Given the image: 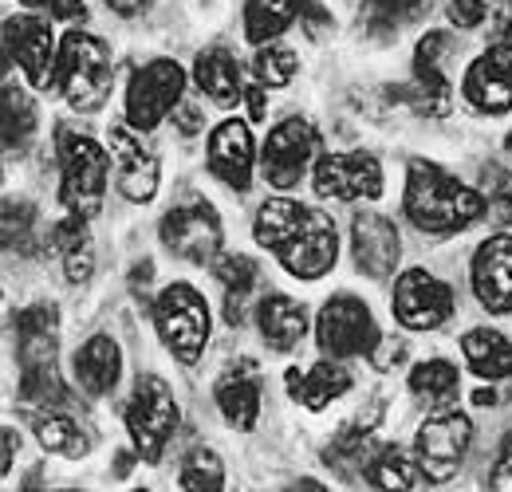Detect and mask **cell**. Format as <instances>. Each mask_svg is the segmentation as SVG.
I'll list each match as a JSON object with an SVG mask.
<instances>
[{
  "mask_svg": "<svg viewBox=\"0 0 512 492\" xmlns=\"http://www.w3.org/2000/svg\"><path fill=\"white\" fill-rule=\"evenodd\" d=\"M406 217L434 237L461 233L485 213V197L469 185H461L453 174H446L438 162L414 158L406 170Z\"/></svg>",
  "mask_w": 512,
  "mask_h": 492,
  "instance_id": "obj_1",
  "label": "cell"
},
{
  "mask_svg": "<svg viewBox=\"0 0 512 492\" xmlns=\"http://www.w3.org/2000/svg\"><path fill=\"white\" fill-rule=\"evenodd\" d=\"M16 359H20V394L40 406H60L67 402L64 378L56 367V308L36 304V308L16 311Z\"/></svg>",
  "mask_w": 512,
  "mask_h": 492,
  "instance_id": "obj_2",
  "label": "cell"
},
{
  "mask_svg": "<svg viewBox=\"0 0 512 492\" xmlns=\"http://www.w3.org/2000/svg\"><path fill=\"white\" fill-rule=\"evenodd\" d=\"M111 48L91 36L71 28L60 40V60H56V83L64 99L75 111H99L103 99L111 95Z\"/></svg>",
  "mask_w": 512,
  "mask_h": 492,
  "instance_id": "obj_3",
  "label": "cell"
},
{
  "mask_svg": "<svg viewBox=\"0 0 512 492\" xmlns=\"http://www.w3.org/2000/svg\"><path fill=\"white\" fill-rule=\"evenodd\" d=\"M56 146H60V197H64L67 213L87 221V217H95L103 209L107 150L95 138L75 134L71 126H60Z\"/></svg>",
  "mask_w": 512,
  "mask_h": 492,
  "instance_id": "obj_4",
  "label": "cell"
},
{
  "mask_svg": "<svg viewBox=\"0 0 512 492\" xmlns=\"http://www.w3.org/2000/svg\"><path fill=\"white\" fill-rule=\"evenodd\" d=\"M154 327L178 363H197L209 343V304L193 284H170L154 300Z\"/></svg>",
  "mask_w": 512,
  "mask_h": 492,
  "instance_id": "obj_5",
  "label": "cell"
},
{
  "mask_svg": "<svg viewBox=\"0 0 512 492\" xmlns=\"http://www.w3.org/2000/svg\"><path fill=\"white\" fill-rule=\"evenodd\" d=\"M178 422L182 418H178V402H174L170 386L158 374L138 378V386H134V394L127 402V430L130 441H134V453L142 461H150V465L162 461V449L174 437Z\"/></svg>",
  "mask_w": 512,
  "mask_h": 492,
  "instance_id": "obj_6",
  "label": "cell"
},
{
  "mask_svg": "<svg viewBox=\"0 0 512 492\" xmlns=\"http://www.w3.org/2000/svg\"><path fill=\"white\" fill-rule=\"evenodd\" d=\"M186 91V71L174 60H150L134 71L127 87V123L134 130H154L170 111H178Z\"/></svg>",
  "mask_w": 512,
  "mask_h": 492,
  "instance_id": "obj_7",
  "label": "cell"
},
{
  "mask_svg": "<svg viewBox=\"0 0 512 492\" xmlns=\"http://www.w3.org/2000/svg\"><path fill=\"white\" fill-rule=\"evenodd\" d=\"M316 339H320L323 355L335 359H363L379 347V323L371 308L355 296H335L327 300L316 323Z\"/></svg>",
  "mask_w": 512,
  "mask_h": 492,
  "instance_id": "obj_8",
  "label": "cell"
},
{
  "mask_svg": "<svg viewBox=\"0 0 512 492\" xmlns=\"http://www.w3.org/2000/svg\"><path fill=\"white\" fill-rule=\"evenodd\" d=\"M469 441H473V422L457 410H442L430 422H422V430L414 437V457L430 477V485H442L461 469Z\"/></svg>",
  "mask_w": 512,
  "mask_h": 492,
  "instance_id": "obj_9",
  "label": "cell"
},
{
  "mask_svg": "<svg viewBox=\"0 0 512 492\" xmlns=\"http://www.w3.org/2000/svg\"><path fill=\"white\" fill-rule=\"evenodd\" d=\"M390 308H394V319L410 331H438L453 315V288L426 268H410L398 276Z\"/></svg>",
  "mask_w": 512,
  "mask_h": 492,
  "instance_id": "obj_10",
  "label": "cell"
},
{
  "mask_svg": "<svg viewBox=\"0 0 512 492\" xmlns=\"http://www.w3.org/2000/svg\"><path fill=\"white\" fill-rule=\"evenodd\" d=\"M284 272H292L296 280H320L335 268V256H339V233H335V221L320 213V209H308L304 225L276 248Z\"/></svg>",
  "mask_w": 512,
  "mask_h": 492,
  "instance_id": "obj_11",
  "label": "cell"
},
{
  "mask_svg": "<svg viewBox=\"0 0 512 492\" xmlns=\"http://www.w3.org/2000/svg\"><path fill=\"white\" fill-rule=\"evenodd\" d=\"M162 245L174 256L205 264L221 252V217L209 201H186L162 217Z\"/></svg>",
  "mask_w": 512,
  "mask_h": 492,
  "instance_id": "obj_12",
  "label": "cell"
},
{
  "mask_svg": "<svg viewBox=\"0 0 512 492\" xmlns=\"http://www.w3.org/2000/svg\"><path fill=\"white\" fill-rule=\"evenodd\" d=\"M316 146H320V134H316L312 123L288 119V123L276 126L268 134V142H264V154H260V170H264L268 185H276V189L300 185V178L308 174V162H312Z\"/></svg>",
  "mask_w": 512,
  "mask_h": 492,
  "instance_id": "obj_13",
  "label": "cell"
},
{
  "mask_svg": "<svg viewBox=\"0 0 512 492\" xmlns=\"http://www.w3.org/2000/svg\"><path fill=\"white\" fill-rule=\"evenodd\" d=\"M4 52L8 60H16L24 67L32 87H52L56 83V36L48 28V20L40 16H8L4 20Z\"/></svg>",
  "mask_w": 512,
  "mask_h": 492,
  "instance_id": "obj_14",
  "label": "cell"
},
{
  "mask_svg": "<svg viewBox=\"0 0 512 492\" xmlns=\"http://www.w3.org/2000/svg\"><path fill=\"white\" fill-rule=\"evenodd\" d=\"M316 193L335 201H375L383 193V166L375 154H323L316 166Z\"/></svg>",
  "mask_w": 512,
  "mask_h": 492,
  "instance_id": "obj_15",
  "label": "cell"
},
{
  "mask_svg": "<svg viewBox=\"0 0 512 492\" xmlns=\"http://www.w3.org/2000/svg\"><path fill=\"white\" fill-rule=\"evenodd\" d=\"M461 95L481 115H505L512 111V44H493L481 60L465 71Z\"/></svg>",
  "mask_w": 512,
  "mask_h": 492,
  "instance_id": "obj_16",
  "label": "cell"
},
{
  "mask_svg": "<svg viewBox=\"0 0 512 492\" xmlns=\"http://www.w3.org/2000/svg\"><path fill=\"white\" fill-rule=\"evenodd\" d=\"M111 158H115V182L127 201H154L158 193V158L150 154V146L134 134V126H111Z\"/></svg>",
  "mask_w": 512,
  "mask_h": 492,
  "instance_id": "obj_17",
  "label": "cell"
},
{
  "mask_svg": "<svg viewBox=\"0 0 512 492\" xmlns=\"http://www.w3.org/2000/svg\"><path fill=\"white\" fill-rule=\"evenodd\" d=\"M398 229L379 217V213H359L355 225H351V256H355V268L371 280H386L398 264Z\"/></svg>",
  "mask_w": 512,
  "mask_h": 492,
  "instance_id": "obj_18",
  "label": "cell"
},
{
  "mask_svg": "<svg viewBox=\"0 0 512 492\" xmlns=\"http://www.w3.org/2000/svg\"><path fill=\"white\" fill-rule=\"evenodd\" d=\"M473 292L497 315L512 311V237H489L473 256Z\"/></svg>",
  "mask_w": 512,
  "mask_h": 492,
  "instance_id": "obj_19",
  "label": "cell"
},
{
  "mask_svg": "<svg viewBox=\"0 0 512 492\" xmlns=\"http://www.w3.org/2000/svg\"><path fill=\"white\" fill-rule=\"evenodd\" d=\"M209 170L229 189H249L253 182V134L245 123H221L209 134Z\"/></svg>",
  "mask_w": 512,
  "mask_h": 492,
  "instance_id": "obj_20",
  "label": "cell"
},
{
  "mask_svg": "<svg viewBox=\"0 0 512 492\" xmlns=\"http://www.w3.org/2000/svg\"><path fill=\"white\" fill-rule=\"evenodd\" d=\"M446 48H449L446 32H430V36H422V44L414 52V99L434 119L449 115V79L446 71H442Z\"/></svg>",
  "mask_w": 512,
  "mask_h": 492,
  "instance_id": "obj_21",
  "label": "cell"
},
{
  "mask_svg": "<svg viewBox=\"0 0 512 492\" xmlns=\"http://www.w3.org/2000/svg\"><path fill=\"white\" fill-rule=\"evenodd\" d=\"M256 323H260V335H264V343L272 351H292L308 335V311L292 296H284V292H268L260 300Z\"/></svg>",
  "mask_w": 512,
  "mask_h": 492,
  "instance_id": "obj_22",
  "label": "cell"
},
{
  "mask_svg": "<svg viewBox=\"0 0 512 492\" xmlns=\"http://www.w3.org/2000/svg\"><path fill=\"white\" fill-rule=\"evenodd\" d=\"M213 398L233 430H253L260 418V378L253 367L225 370L213 386Z\"/></svg>",
  "mask_w": 512,
  "mask_h": 492,
  "instance_id": "obj_23",
  "label": "cell"
},
{
  "mask_svg": "<svg viewBox=\"0 0 512 492\" xmlns=\"http://www.w3.org/2000/svg\"><path fill=\"white\" fill-rule=\"evenodd\" d=\"M119 374H123V355H119L115 339L91 335L79 347V355H75V378H79V386L87 394H95V398L99 394H111L115 382H119Z\"/></svg>",
  "mask_w": 512,
  "mask_h": 492,
  "instance_id": "obj_24",
  "label": "cell"
},
{
  "mask_svg": "<svg viewBox=\"0 0 512 492\" xmlns=\"http://www.w3.org/2000/svg\"><path fill=\"white\" fill-rule=\"evenodd\" d=\"M288 390H292V398L304 402L308 410H323V406H331L335 398H343V394L351 390V374H347L343 363H335V355H331V359L316 363L308 374L288 370Z\"/></svg>",
  "mask_w": 512,
  "mask_h": 492,
  "instance_id": "obj_25",
  "label": "cell"
},
{
  "mask_svg": "<svg viewBox=\"0 0 512 492\" xmlns=\"http://www.w3.org/2000/svg\"><path fill=\"white\" fill-rule=\"evenodd\" d=\"M193 79L201 87V95H209L217 107H237V99L245 95L241 83V63L233 60L225 48H209L193 63Z\"/></svg>",
  "mask_w": 512,
  "mask_h": 492,
  "instance_id": "obj_26",
  "label": "cell"
},
{
  "mask_svg": "<svg viewBox=\"0 0 512 492\" xmlns=\"http://www.w3.org/2000/svg\"><path fill=\"white\" fill-rule=\"evenodd\" d=\"M461 355L469 359L473 374L497 382V378H512V343L493 331V327H477V331H465L461 339Z\"/></svg>",
  "mask_w": 512,
  "mask_h": 492,
  "instance_id": "obj_27",
  "label": "cell"
},
{
  "mask_svg": "<svg viewBox=\"0 0 512 492\" xmlns=\"http://www.w3.org/2000/svg\"><path fill=\"white\" fill-rule=\"evenodd\" d=\"M304 8L308 0H245V40L256 48L276 40L304 16Z\"/></svg>",
  "mask_w": 512,
  "mask_h": 492,
  "instance_id": "obj_28",
  "label": "cell"
},
{
  "mask_svg": "<svg viewBox=\"0 0 512 492\" xmlns=\"http://www.w3.org/2000/svg\"><path fill=\"white\" fill-rule=\"evenodd\" d=\"M52 245L60 248V256H64V272L71 284H87L91 280V272H95V248H91V237H87V225H83V217H67L56 225V233H52Z\"/></svg>",
  "mask_w": 512,
  "mask_h": 492,
  "instance_id": "obj_29",
  "label": "cell"
},
{
  "mask_svg": "<svg viewBox=\"0 0 512 492\" xmlns=\"http://www.w3.org/2000/svg\"><path fill=\"white\" fill-rule=\"evenodd\" d=\"M367 481H371L375 489H422V485H430V477L422 473L418 457L402 453L398 445H386V449H379V453L371 457Z\"/></svg>",
  "mask_w": 512,
  "mask_h": 492,
  "instance_id": "obj_30",
  "label": "cell"
},
{
  "mask_svg": "<svg viewBox=\"0 0 512 492\" xmlns=\"http://www.w3.org/2000/svg\"><path fill=\"white\" fill-rule=\"evenodd\" d=\"M217 280H221V288H225V315H229V323L237 327V323L245 319L249 296L256 292L260 268H256V260H249V256H221V260H217Z\"/></svg>",
  "mask_w": 512,
  "mask_h": 492,
  "instance_id": "obj_31",
  "label": "cell"
},
{
  "mask_svg": "<svg viewBox=\"0 0 512 492\" xmlns=\"http://www.w3.org/2000/svg\"><path fill=\"white\" fill-rule=\"evenodd\" d=\"M304 217H308V209L300 201H292V197H268L260 205V213H256V241L276 252V248L304 225Z\"/></svg>",
  "mask_w": 512,
  "mask_h": 492,
  "instance_id": "obj_32",
  "label": "cell"
},
{
  "mask_svg": "<svg viewBox=\"0 0 512 492\" xmlns=\"http://www.w3.org/2000/svg\"><path fill=\"white\" fill-rule=\"evenodd\" d=\"M457 386H461L457 367L446 359H426L410 370V394L426 406H449L457 398Z\"/></svg>",
  "mask_w": 512,
  "mask_h": 492,
  "instance_id": "obj_33",
  "label": "cell"
},
{
  "mask_svg": "<svg viewBox=\"0 0 512 492\" xmlns=\"http://www.w3.org/2000/svg\"><path fill=\"white\" fill-rule=\"evenodd\" d=\"M430 0H363V28L371 36H394L398 28L422 20Z\"/></svg>",
  "mask_w": 512,
  "mask_h": 492,
  "instance_id": "obj_34",
  "label": "cell"
},
{
  "mask_svg": "<svg viewBox=\"0 0 512 492\" xmlns=\"http://www.w3.org/2000/svg\"><path fill=\"white\" fill-rule=\"evenodd\" d=\"M32 430H36L44 449H52L60 457H83L87 453V433L79 430V422H71L67 414L44 410V414L32 418Z\"/></svg>",
  "mask_w": 512,
  "mask_h": 492,
  "instance_id": "obj_35",
  "label": "cell"
},
{
  "mask_svg": "<svg viewBox=\"0 0 512 492\" xmlns=\"http://www.w3.org/2000/svg\"><path fill=\"white\" fill-rule=\"evenodd\" d=\"M32 134H36V103L20 87L4 83V150L20 154L32 142Z\"/></svg>",
  "mask_w": 512,
  "mask_h": 492,
  "instance_id": "obj_36",
  "label": "cell"
},
{
  "mask_svg": "<svg viewBox=\"0 0 512 492\" xmlns=\"http://www.w3.org/2000/svg\"><path fill=\"white\" fill-rule=\"evenodd\" d=\"M178 485L186 492H217L225 489V465L213 449H193L190 457L182 461V477Z\"/></svg>",
  "mask_w": 512,
  "mask_h": 492,
  "instance_id": "obj_37",
  "label": "cell"
},
{
  "mask_svg": "<svg viewBox=\"0 0 512 492\" xmlns=\"http://www.w3.org/2000/svg\"><path fill=\"white\" fill-rule=\"evenodd\" d=\"M256 79L264 83V87H288L292 83V75L300 71V60H296V52L292 48H276V44H260L256 48Z\"/></svg>",
  "mask_w": 512,
  "mask_h": 492,
  "instance_id": "obj_38",
  "label": "cell"
},
{
  "mask_svg": "<svg viewBox=\"0 0 512 492\" xmlns=\"http://www.w3.org/2000/svg\"><path fill=\"white\" fill-rule=\"evenodd\" d=\"M4 248L32 256L36 252V213L20 201H4Z\"/></svg>",
  "mask_w": 512,
  "mask_h": 492,
  "instance_id": "obj_39",
  "label": "cell"
},
{
  "mask_svg": "<svg viewBox=\"0 0 512 492\" xmlns=\"http://www.w3.org/2000/svg\"><path fill=\"white\" fill-rule=\"evenodd\" d=\"M323 457H327V465H335L339 473H355V469L367 473V465H371V437L359 430H347Z\"/></svg>",
  "mask_w": 512,
  "mask_h": 492,
  "instance_id": "obj_40",
  "label": "cell"
},
{
  "mask_svg": "<svg viewBox=\"0 0 512 492\" xmlns=\"http://www.w3.org/2000/svg\"><path fill=\"white\" fill-rule=\"evenodd\" d=\"M485 209L497 225H509L512 221V174L501 166H485Z\"/></svg>",
  "mask_w": 512,
  "mask_h": 492,
  "instance_id": "obj_41",
  "label": "cell"
},
{
  "mask_svg": "<svg viewBox=\"0 0 512 492\" xmlns=\"http://www.w3.org/2000/svg\"><path fill=\"white\" fill-rule=\"evenodd\" d=\"M485 16H489L485 0H449V20L457 28H477V24H485Z\"/></svg>",
  "mask_w": 512,
  "mask_h": 492,
  "instance_id": "obj_42",
  "label": "cell"
},
{
  "mask_svg": "<svg viewBox=\"0 0 512 492\" xmlns=\"http://www.w3.org/2000/svg\"><path fill=\"white\" fill-rule=\"evenodd\" d=\"M24 8H36V12H48L56 20H87V8L83 0H20Z\"/></svg>",
  "mask_w": 512,
  "mask_h": 492,
  "instance_id": "obj_43",
  "label": "cell"
},
{
  "mask_svg": "<svg viewBox=\"0 0 512 492\" xmlns=\"http://www.w3.org/2000/svg\"><path fill=\"white\" fill-rule=\"evenodd\" d=\"M489 485H493V489L512 492V433L505 437V445H501V457H497V465H493Z\"/></svg>",
  "mask_w": 512,
  "mask_h": 492,
  "instance_id": "obj_44",
  "label": "cell"
},
{
  "mask_svg": "<svg viewBox=\"0 0 512 492\" xmlns=\"http://www.w3.org/2000/svg\"><path fill=\"white\" fill-rule=\"evenodd\" d=\"M493 20H497V44H512V0L493 4Z\"/></svg>",
  "mask_w": 512,
  "mask_h": 492,
  "instance_id": "obj_45",
  "label": "cell"
},
{
  "mask_svg": "<svg viewBox=\"0 0 512 492\" xmlns=\"http://www.w3.org/2000/svg\"><path fill=\"white\" fill-rule=\"evenodd\" d=\"M103 4H111V12H119V16H138V12H146L154 0H103Z\"/></svg>",
  "mask_w": 512,
  "mask_h": 492,
  "instance_id": "obj_46",
  "label": "cell"
},
{
  "mask_svg": "<svg viewBox=\"0 0 512 492\" xmlns=\"http://www.w3.org/2000/svg\"><path fill=\"white\" fill-rule=\"evenodd\" d=\"M245 103H249V119H253V123H264V91H260V87L245 91Z\"/></svg>",
  "mask_w": 512,
  "mask_h": 492,
  "instance_id": "obj_47",
  "label": "cell"
},
{
  "mask_svg": "<svg viewBox=\"0 0 512 492\" xmlns=\"http://www.w3.org/2000/svg\"><path fill=\"white\" fill-rule=\"evenodd\" d=\"M16 445H20V437L12 430H4V457H0V473H4V477L12 473V449H16Z\"/></svg>",
  "mask_w": 512,
  "mask_h": 492,
  "instance_id": "obj_48",
  "label": "cell"
},
{
  "mask_svg": "<svg viewBox=\"0 0 512 492\" xmlns=\"http://www.w3.org/2000/svg\"><path fill=\"white\" fill-rule=\"evenodd\" d=\"M178 123H182L186 134H197V126H201V111H197V107H182V111H178Z\"/></svg>",
  "mask_w": 512,
  "mask_h": 492,
  "instance_id": "obj_49",
  "label": "cell"
},
{
  "mask_svg": "<svg viewBox=\"0 0 512 492\" xmlns=\"http://www.w3.org/2000/svg\"><path fill=\"white\" fill-rule=\"evenodd\" d=\"M473 402H477V406H493V402H497V394H493V390H477V394H473Z\"/></svg>",
  "mask_w": 512,
  "mask_h": 492,
  "instance_id": "obj_50",
  "label": "cell"
},
{
  "mask_svg": "<svg viewBox=\"0 0 512 492\" xmlns=\"http://www.w3.org/2000/svg\"><path fill=\"white\" fill-rule=\"evenodd\" d=\"M509 150H512V134H509Z\"/></svg>",
  "mask_w": 512,
  "mask_h": 492,
  "instance_id": "obj_51",
  "label": "cell"
}]
</instances>
